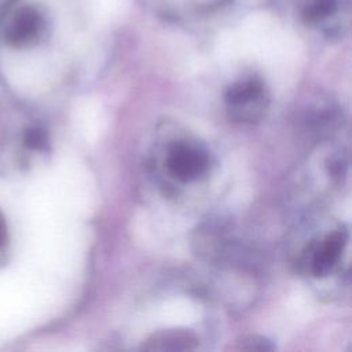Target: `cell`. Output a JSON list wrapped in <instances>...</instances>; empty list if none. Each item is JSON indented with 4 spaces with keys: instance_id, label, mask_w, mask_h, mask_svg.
<instances>
[{
    "instance_id": "obj_1",
    "label": "cell",
    "mask_w": 352,
    "mask_h": 352,
    "mask_svg": "<svg viewBox=\"0 0 352 352\" xmlns=\"http://www.w3.org/2000/svg\"><path fill=\"white\" fill-rule=\"evenodd\" d=\"M231 118L238 121H254L261 117L268 96L264 85L257 78H248L230 85L224 94Z\"/></svg>"
},
{
    "instance_id": "obj_5",
    "label": "cell",
    "mask_w": 352,
    "mask_h": 352,
    "mask_svg": "<svg viewBox=\"0 0 352 352\" xmlns=\"http://www.w3.org/2000/svg\"><path fill=\"white\" fill-rule=\"evenodd\" d=\"M41 29V16L33 8H22L15 15L11 26L8 28L6 37L7 41L14 45H23L34 40Z\"/></svg>"
},
{
    "instance_id": "obj_7",
    "label": "cell",
    "mask_w": 352,
    "mask_h": 352,
    "mask_svg": "<svg viewBox=\"0 0 352 352\" xmlns=\"http://www.w3.org/2000/svg\"><path fill=\"white\" fill-rule=\"evenodd\" d=\"M238 349H245V351H271L274 349V345L271 344L270 340L260 337V336H250L245 338Z\"/></svg>"
},
{
    "instance_id": "obj_2",
    "label": "cell",
    "mask_w": 352,
    "mask_h": 352,
    "mask_svg": "<svg viewBox=\"0 0 352 352\" xmlns=\"http://www.w3.org/2000/svg\"><path fill=\"white\" fill-rule=\"evenodd\" d=\"M169 173L180 182H192L202 176L209 168V157L205 150L190 143H175L166 157Z\"/></svg>"
},
{
    "instance_id": "obj_8",
    "label": "cell",
    "mask_w": 352,
    "mask_h": 352,
    "mask_svg": "<svg viewBox=\"0 0 352 352\" xmlns=\"http://www.w3.org/2000/svg\"><path fill=\"white\" fill-rule=\"evenodd\" d=\"M6 235H7V227H6L4 219L0 213V245H3V242L6 241Z\"/></svg>"
},
{
    "instance_id": "obj_4",
    "label": "cell",
    "mask_w": 352,
    "mask_h": 352,
    "mask_svg": "<svg viewBox=\"0 0 352 352\" xmlns=\"http://www.w3.org/2000/svg\"><path fill=\"white\" fill-rule=\"evenodd\" d=\"M198 346V337L188 329H166L153 333L142 345L144 351H191Z\"/></svg>"
},
{
    "instance_id": "obj_6",
    "label": "cell",
    "mask_w": 352,
    "mask_h": 352,
    "mask_svg": "<svg viewBox=\"0 0 352 352\" xmlns=\"http://www.w3.org/2000/svg\"><path fill=\"white\" fill-rule=\"evenodd\" d=\"M23 143L29 148L34 150H43L48 144V136L45 131H43L38 126H32L25 131L23 133Z\"/></svg>"
},
{
    "instance_id": "obj_3",
    "label": "cell",
    "mask_w": 352,
    "mask_h": 352,
    "mask_svg": "<svg viewBox=\"0 0 352 352\" xmlns=\"http://www.w3.org/2000/svg\"><path fill=\"white\" fill-rule=\"evenodd\" d=\"M348 241L346 230H336L329 234L312 252L309 268L314 276H327L337 265Z\"/></svg>"
}]
</instances>
